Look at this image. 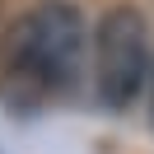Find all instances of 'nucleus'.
<instances>
[{
    "label": "nucleus",
    "mask_w": 154,
    "mask_h": 154,
    "mask_svg": "<svg viewBox=\"0 0 154 154\" xmlns=\"http://www.w3.org/2000/svg\"><path fill=\"white\" fill-rule=\"evenodd\" d=\"M89 51V23L70 0H42L0 33V98L38 112L75 84Z\"/></svg>",
    "instance_id": "nucleus-1"
},
{
    "label": "nucleus",
    "mask_w": 154,
    "mask_h": 154,
    "mask_svg": "<svg viewBox=\"0 0 154 154\" xmlns=\"http://www.w3.org/2000/svg\"><path fill=\"white\" fill-rule=\"evenodd\" d=\"M154 47L149 23L135 5H112L94 23V94L107 112H126L149 89Z\"/></svg>",
    "instance_id": "nucleus-2"
},
{
    "label": "nucleus",
    "mask_w": 154,
    "mask_h": 154,
    "mask_svg": "<svg viewBox=\"0 0 154 154\" xmlns=\"http://www.w3.org/2000/svg\"><path fill=\"white\" fill-rule=\"evenodd\" d=\"M149 122H154V70H149Z\"/></svg>",
    "instance_id": "nucleus-3"
},
{
    "label": "nucleus",
    "mask_w": 154,
    "mask_h": 154,
    "mask_svg": "<svg viewBox=\"0 0 154 154\" xmlns=\"http://www.w3.org/2000/svg\"><path fill=\"white\" fill-rule=\"evenodd\" d=\"M0 14H5V10H0ZM0 33H5V28H0Z\"/></svg>",
    "instance_id": "nucleus-4"
}]
</instances>
